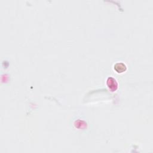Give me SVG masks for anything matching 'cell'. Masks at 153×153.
<instances>
[{
  "instance_id": "cell-1",
  "label": "cell",
  "mask_w": 153,
  "mask_h": 153,
  "mask_svg": "<svg viewBox=\"0 0 153 153\" xmlns=\"http://www.w3.org/2000/svg\"><path fill=\"white\" fill-rule=\"evenodd\" d=\"M107 85H108L109 88L112 92L116 91L117 89V87H118V84H117L116 80L112 77H109L108 79Z\"/></svg>"
},
{
  "instance_id": "cell-2",
  "label": "cell",
  "mask_w": 153,
  "mask_h": 153,
  "mask_svg": "<svg viewBox=\"0 0 153 153\" xmlns=\"http://www.w3.org/2000/svg\"><path fill=\"white\" fill-rule=\"evenodd\" d=\"M126 69L127 68L126 65H124L123 63H117L114 65V69L119 73L124 72V71H126Z\"/></svg>"
}]
</instances>
